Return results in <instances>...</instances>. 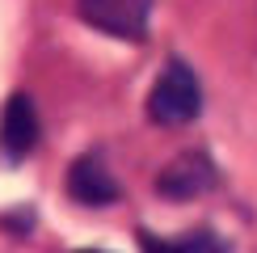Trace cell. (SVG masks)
<instances>
[{
    "instance_id": "277c9868",
    "label": "cell",
    "mask_w": 257,
    "mask_h": 253,
    "mask_svg": "<svg viewBox=\"0 0 257 253\" xmlns=\"http://www.w3.org/2000/svg\"><path fill=\"white\" fill-rule=\"evenodd\" d=\"M211 186H215V165L202 152H186L177 161H169L156 177V190L165 198H194V194H207Z\"/></svg>"
},
{
    "instance_id": "7a4b0ae2",
    "label": "cell",
    "mask_w": 257,
    "mask_h": 253,
    "mask_svg": "<svg viewBox=\"0 0 257 253\" xmlns=\"http://www.w3.org/2000/svg\"><path fill=\"white\" fill-rule=\"evenodd\" d=\"M76 13L84 26L101 30L110 38H131L139 42L148 30V13L152 0H76Z\"/></svg>"
},
{
    "instance_id": "8992f818",
    "label": "cell",
    "mask_w": 257,
    "mask_h": 253,
    "mask_svg": "<svg viewBox=\"0 0 257 253\" xmlns=\"http://www.w3.org/2000/svg\"><path fill=\"white\" fill-rule=\"evenodd\" d=\"M139 245H144V253H223V245L211 232H186L181 240H160L152 232H144Z\"/></svg>"
},
{
    "instance_id": "6da1fadb",
    "label": "cell",
    "mask_w": 257,
    "mask_h": 253,
    "mask_svg": "<svg viewBox=\"0 0 257 253\" xmlns=\"http://www.w3.org/2000/svg\"><path fill=\"white\" fill-rule=\"evenodd\" d=\"M198 110H202V84L181 59H173L148 93V118L160 126H186L198 118Z\"/></svg>"
},
{
    "instance_id": "3957f363",
    "label": "cell",
    "mask_w": 257,
    "mask_h": 253,
    "mask_svg": "<svg viewBox=\"0 0 257 253\" xmlns=\"http://www.w3.org/2000/svg\"><path fill=\"white\" fill-rule=\"evenodd\" d=\"M34 144H38V110L26 93H13L0 114V152L9 161H21L34 152Z\"/></svg>"
},
{
    "instance_id": "5b68a950",
    "label": "cell",
    "mask_w": 257,
    "mask_h": 253,
    "mask_svg": "<svg viewBox=\"0 0 257 253\" xmlns=\"http://www.w3.org/2000/svg\"><path fill=\"white\" fill-rule=\"evenodd\" d=\"M68 194L76 203H84V207H105V203L118 198V182L101 165V156H80L68 169Z\"/></svg>"
},
{
    "instance_id": "52a82bcc",
    "label": "cell",
    "mask_w": 257,
    "mask_h": 253,
    "mask_svg": "<svg viewBox=\"0 0 257 253\" xmlns=\"http://www.w3.org/2000/svg\"><path fill=\"white\" fill-rule=\"evenodd\" d=\"M80 253H101V249H80Z\"/></svg>"
}]
</instances>
